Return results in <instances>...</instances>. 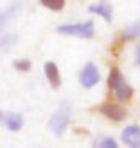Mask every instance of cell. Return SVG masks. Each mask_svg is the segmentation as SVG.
Masks as SVG:
<instances>
[{
  "mask_svg": "<svg viewBox=\"0 0 140 148\" xmlns=\"http://www.w3.org/2000/svg\"><path fill=\"white\" fill-rule=\"evenodd\" d=\"M100 112L103 116H106L108 119H111L113 122H121L126 119L127 112L122 106L119 104H114V103H106V104H101L100 106Z\"/></svg>",
  "mask_w": 140,
  "mask_h": 148,
  "instance_id": "8992f818",
  "label": "cell"
},
{
  "mask_svg": "<svg viewBox=\"0 0 140 148\" xmlns=\"http://www.w3.org/2000/svg\"><path fill=\"white\" fill-rule=\"evenodd\" d=\"M41 5H44L46 8L52 10V12H59L64 8L65 0H41Z\"/></svg>",
  "mask_w": 140,
  "mask_h": 148,
  "instance_id": "7c38bea8",
  "label": "cell"
},
{
  "mask_svg": "<svg viewBox=\"0 0 140 148\" xmlns=\"http://www.w3.org/2000/svg\"><path fill=\"white\" fill-rule=\"evenodd\" d=\"M137 38H140V20L126 26L122 29V34H121L122 41H130V39H137Z\"/></svg>",
  "mask_w": 140,
  "mask_h": 148,
  "instance_id": "30bf717a",
  "label": "cell"
},
{
  "mask_svg": "<svg viewBox=\"0 0 140 148\" xmlns=\"http://www.w3.org/2000/svg\"><path fill=\"white\" fill-rule=\"evenodd\" d=\"M57 33L64 36H75L80 39H90L95 36V25L91 20L85 23H73V25H60L57 26Z\"/></svg>",
  "mask_w": 140,
  "mask_h": 148,
  "instance_id": "3957f363",
  "label": "cell"
},
{
  "mask_svg": "<svg viewBox=\"0 0 140 148\" xmlns=\"http://www.w3.org/2000/svg\"><path fill=\"white\" fill-rule=\"evenodd\" d=\"M135 62H137V65H140V44H137V47H135Z\"/></svg>",
  "mask_w": 140,
  "mask_h": 148,
  "instance_id": "5bb4252c",
  "label": "cell"
},
{
  "mask_svg": "<svg viewBox=\"0 0 140 148\" xmlns=\"http://www.w3.org/2000/svg\"><path fill=\"white\" fill-rule=\"evenodd\" d=\"M13 65H15V69L21 70V72H28L31 69V62L28 59H21V60H15Z\"/></svg>",
  "mask_w": 140,
  "mask_h": 148,
  "instance_id": "4fadbf2b",
  "label": "cell"
},
{
  "mask_svg": "<svg viewBox=\"0 0 140 148\" xmlns=\"http://www.w3.org/2000/svg\"><path fill=\"white\" fill-rule=\"evenodd\" d=\"M70 117H72V106H70V103L65 99L60 101L57 109L54 111V114L49 119V124H47L49 130L52 132L54 135L60 137L67 130V127H69Z\"/></svg>",
  "mask_w": 140,
  "mask_h": 148,
  "instance_id": "6da1fadb",
  "label": "cell"
},
{
  "mask_svg": "<svg viewBox=\"0 0 140 148\" xmlns=\"http://www.w3.org/2000/svg\"><path fill=\"white\" fill-rule=\"evenodd\" d=\"M108 88L114 93V96L119 101H129L132 98V95H134L132 86L126 82V78L119 72L117 67H113L109 75H108Z\"/></svg>",
  "mask_w": 140,
  "mask_h": 148,
  "instance_id": "7a4b0ae2",
  "label": "cell"
},
{
  "mask_svg": "<svg viewBox=\"0 0 140 148\" xmlns=\"http://www.w3.org/2000/svg\"><path fill=\"white\" fill-rule=\"evenodd\" d=\"M88 12H91V13H96L100 15L106 23H111L113 21V7L109 3H106V2H100V3H93L88 7Z\"/></svg>",
  "mask_w": 140,
  "mask_h": 148,
  "instance_id": "ba28073f",
  "label": "cell"
},
{
  "mask_svg": "<svg viewBox=\"0 0 140 148\" xmlns=\"http://www.w3.org/2000/svg\"><path fill=\"white\" fill-rule=\"evenodd\" d=\"M78 80L83 88H93L100 82V70H98V67L93 62H88L86 65L80 70Z\"/></svg>",
  "mask_w": 140,
  "mask_h": 148,
  "instance_id": "277c9868",
  "label": "cell"
},
{
  "mask_svg": "<svg viewBox=\"0 0 140 148\" xmlns=\"http://www.w3.org/2000/svg\"><path fill=\"white\" fill-rule=\"evenodd\" d=\"M2 122L3 125L12 132H18L23 129V116L18 112H3L2 114Z\"/></svg>",
  "mask_w": 140,
  "mask_h": 148,
  "instance_id": "52a82bcc",
  "label": "cell"
},
{
  "mask_svg": "<svg viewBox=\"0 0 140 148\" xmlns=\"http://www.w3.org/2000/svg\"><path fill=\"white\" fill-rule=\"evenodd\" d=\"M44 73H46V78L51 83L52 88H59L60 86V73H59V69L54 62H46L44 64Z\"/></svg>",
  "mask_w": 140,
  "mask_h": 148,
  "instance_id": "9c48e42d",
  "label": "cell"
},
{
  "mask_svg": "<svg viewBox=\"0 0 140 148\" xmlns=\"http://www.w3.org/2000/svg\"><path fill=\"white\" fill-rule=\"evenodd\" d=\"M95 148H119V145L113 137L104 135V137H100V138L95 142Z\"/></svg>",
  "mask_w": 140,
  "mask_h": 148,
  "instance_id": "8fae6325",
  "label": "cell"
},
{
  "mask_svg": "<svg viewBox=\"0 0 140 148\" xmlns=\"http://www.w3.org/2000/svg\"><path fill=\"white\" fill-rule=\"evenodd\" d=\"M121 140L127 148H140V127L134 125V124L124 127Z\"/></svg>",
  "mask_w": 140,
  "mask_h": 148,
  "instance_id": "5b68a950",
  "label": "cell"
}]
</instances>
